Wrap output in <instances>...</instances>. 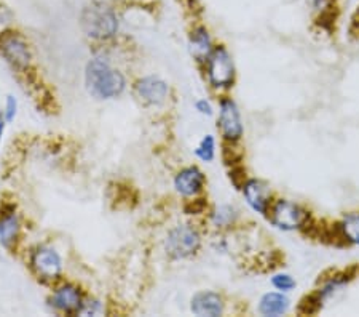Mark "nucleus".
I'll return each mask as SVG.
<instances>
[{
  "label": "nucleus",
  "instance_id": "obj_14",
  "mask_svg": "<svg viewBox=\"0 0 359 317\" xmlns=\"http://www.w3.org/2000/svg\"><path fill=\"white\" fill-rule=\"evenodd\" d=\"M224 311L222 298L217 293L201 292L196 293L192 299V313L196 316H221Z\"/></svg>",
  "mask_w": 359,
  "mask_h": 317
},
{
  "label": "nucleus",
  "instance_id": "obj_13",
  "mask_svg": "<svg viewBox=\"0 0 359 317\" xmlns=\"http://www.w3.org/2000/svg\"><path fill=\"white\" fill-rule=\"evenodd\" d=\"M20 235V220L13 207H5L0 212V244L4 247H13Z\"/></svg>",
  "mask_w": 359,
  "mask_h": 317
},
{
  "label": "nucleus",
  "instance_id": "obj_18",
  "mask_svg": "<svg viewBox=\"0 0 359 317\" xmlns=\"http://www.w3.org/2000/svg\"><path fill=\"white\" fill-rule=\"evenodd\" d=\"M195 154L201 160H205V162H211L214 159V154H216V141H214V138L211 135H206L203 138L198 148L195 149Z\"/></svg>",
  "mask_w": 359,
  "mask_h": 317
},
{
  "label": "nucleus",
  "instance_id": "obj_8",
  "mask_svg": "<svg viewBox=\"0 0 359 317\" xmlns=\"http://www.w3.org/2000/svg\"><path fill=\"white\" fill-rule=\"evenodd\" d=\"M219 129H221L225 140L238 141L243 135V124L238 108L230 98L221 101V111H219Z\"/></svg>",
  "mask_w": 359,
  "mask_h": 317
},
{
  "label": "nucleus",
  "instance_id": "obj_20",
  "mask_svg": "<svg viewBox=\"0 0 359 317\" xmlns=\"http://www.w3.org/2000/svg\"><path fill=\"white\" fill-rule=\"evenodd\" d=\"M271 284L281 292H289L295 287V280L289 274H276L271 278Z\"/></svg>",
  "mask_w": 359,
  "mask_h": 317
},
{
  "label": "nucleus",
  "instance_id": "obj_21",
  "mask_svg": "<svg viewBox=\"0 0 359 317\" xmlns=\"http://www.w3.org/2000/svg\"><path fill=\"white\" fill-rule=\"evenodd\" d=\"M16 111H18V101H16L13 96H7V101H5V111H4L7 122H11V120L16 117Z\"/></svg>",
  "mask_w": 359,
  "mask_h": 317
},
{
  "label": "nucleus",
  "instance_id": "obj_12",
  "mask_svg": "<svg viewBox=\"0 0 359 317\" xmlns=\"http://www.w3.org/2000/svg\"><path fill=\"white\" fill-rule=\"evenodd\" d=\"M243 193H245V198L252 210L262 213V215L267 213L270 205V191L267 184L259 180H249L243 186Z\"/></svg>",
  "mask_w": 359,
  "mask_h": 317
},
{
  "label": "nucleus",
  "instance_id": "obj_17",
  "mask_svg": "<svg viewBox=\"0 0 359 317\" xmlns=\"http://www.w3.org/2000/svg\"><path fill=\"white\" fill-rule=\"evenodd\" d=\"M344 238L351 244H359V213H348L340 224Z\"/></svg>",
  "mask_w": 359,
  "mask_h": 317
},
{
  "label": "nucleus",
  "instance_id": "obj_15",
  "mask_svg": "<svg viewBox=\"0 0 359 317\" xmlns=\"http://www.w3.org/2000/svg\"><path fill=\"white\" fill-rule=\"evenodd\" d=\"M289 308V299L283 293H267L259 303V311L262 316H281Z\"/></svg>",
  "mask_w": 359,
  "mask_h": 317
},
{
  "label": "nucleus",
  "instance_id": "obj_3",
  "mask_svg": "<svg viewBox=\"0 0 359 317\" xmlns=\"http://www.w3.org/2000/svg\"><path fill=\"white\" fill-rule=\"evenodd\" d=\"M0 55L16 69H26L31 63V48L26 39L15 31L0 34Z\"/></svg>",
  "mask_w": 359,
  "mask_h": 317
},
{
  "label": "nucleus",
  "instance_id": "obj_10",
  "mask_svg": "<svg viewBox=\"0 0 359 317\" xmlns=\"http://www.w3.org/2000/svg\"><path fill=\"white\" fill-rule=\"evenodd\" d=\"M51 304H53L57 311H62V313L79 314L80 309L83 306V302L77 287L62 285L60 288H56L53 297H51Z\"/></svg>",
  "mask_w": 359,
  "mask_h": 317
},
{
  "label": "nucleus",
  "instance_id": "obj_19",
  "mask_svg": "<svg viewBox=\"0 0 359 317\" xmlns=\"http://www.w3.org/2000/svg\"><path fill=\"white\" fill-rule=\"evenodd\" d=\"M235 216H236V213H235L233 209H231V207L222 205L212 213V221H214V224H216V226L224 228V226H229V224L233 223Z\"/></svg>",
  "mask_w": 359,
  "mask_h": 317
},
{
  "label": "nucleus",
  "instance_id": "obj_4",
  "mask_svg": "<svg viewBox=\"0 0 359 317\" xmlns=\"http://www.w3.org/2000/svg\"><path fill=\"white\" fill-rule=\"evenodd\" d=\"M200 249V234L194 228L177 226L168 234L166 252L172 258H187L192 257Z\"/></svg>",
  "mask_w": 359,
  "mask_h": 317
},
{
  "label": "nucleus",
  "instance_id": "obj_11",
  "mask_svg": "<svg viewBox=\"0 0 359 317\" xmlns=\"http://www.w3.org/2000/svg\"><path fill=\"white\" fill-rule=\"evenodd\" d=\"M176 191L187 198L198 194L203 186H205V175L196 167H187V169L181 170L175 178Z\"/></svg>",
  "mask_w": 359,
  "mask_h": 317
},
{
  "label": "nucleus",
  "instance_id": "obj_9",
  "mask_svg": "<svg viewBox=\"0 0 359 317\" xmlns=\"http://www.w3.org/2000/svg\"><path fill=\"white\" fill-rule=\"evenodd\" d=\"M136 91L139 98L149 103V105H161L168 98V93H170L166 82L152 76L137 80Z\"/></svg>",
  "mask_w": 359,
  "mask_h": 317
},
{
  "label": "nucleus",
  "instance_id": "obj_2",
  "mask_svg": "<svg viewBox=\"0 0 359 317\" xmlns=\"http://www.w3.org/2000/svg\"><path fill=\"white\" fill-rule=\"evenodd\" d=\"M80 25L86 36L95 40L112 39L118 31L117 13L104 2L86 5L80 15Z\"/></svg>",
  "mask_w": 359,
  "mask_h": 317
},
{
  "label": "nucleus",
  "instance_id": "obj_22",
  "mask_svg": "<svg viewBox=\"0 0 359 317\" xmlns=\"http://www.w3.org/2000/svg\"><path fill=\"white\" fill-rule=\"evenodd\" d=\"M195 108H196V111H198L200 114H205V115H211L212 114V108H211V105L206 100L196 101L195 103Z\"/></svg>",
  "mask_w": 359,
  "mask_h": 317
},
{
  "label": "nucleus",
  "instance_id": "obj_16",
  "mask_svg": "<svg viewBox=\"0 0 359 317\" xmlns=\"http://www.w3.org/2000/svg\"><path fill=\"white\" fill-rule=\"evenodd\" d=\"M190 50L198 60H205L211 53V37L205 27H196L190 36Z\"/></svg>",
  "mask_w": 359,
  "mask_h": 317
},
{
  "label": "nucleus",
  "instance_id": "obj_7",
  "mask_svg": "<svg viewBox=\"0 0 359 317\" xmlns=\"http://www.w3.org/2000/svg\"><path fill=\"white\" fill-rule=\"evenodd\" d=\"M32 269L43 280H55L61 276L62 261L57 252L50 247H40L31 257Z\"/></svg>",
  "mask_w": 359,
  "mask_h": 317
},
{
  "label": "nucleus",
  "instance_id": "obj_24",
  "mask_svg": "<svg viewBox=\"0 0 359 317\" xmlns=\"http://www.w3.org/2000/svg\"><path fill=\"white\" fill-rule=\"evenodd\" d=\"M5 124H7V119H5L4 111L0 112V141H2V136H4V131H5Z\"/></svg>",
  "mask_w": 359,
  "mask_h": 317
},
{
  "label": "nucleus",
  "instance_id": "obj_5",
  "mask_svg": "<svg viewBox=\"0 0 359 317\" xmlns=\"http://www.w3.org/2000/svg\"><path fill=\"white\" fill-rule=\"evenodd\" d=\"M208 77L214 86H230L235 79V66L224 47H216L208 56Z\"/></svg>",
  "mask_w": 359,
  "mask_h": 317
},
{
  "label": "nucleus",
  "instance_id": "obj_1",
  "mask_svg": "<svg viewBox=\"0 0 359 317\" xmlns=\"http://www.w3.org/2000/svg\"><path fill=\"white\" fill-rule=\"evenodd\" d=\"M85 82L90 93L100 100L118 96L126 85L123 74L100 58L88 63L85 71Z\"/></svg>",
  "mask_w": 359,
  "mask_h": 317
},
{
  "label": "nucleus",
  "instance_id": "obj_23",
  "mask_svg": "<svg viewBox=\"0 0 359 317\" xmlns=\"http://www.w3.org/2000/svg\"><path fill=\"white\" fill-rule=\"evenodd\" d=\"M201 200V199H200ZM200 200H194V204H190V207H192V210H187V213H190V215H194V212H201L203 207H205V204Z\"/></svg>",
  "mask_w": 359,
  "mask_h": 317
},
{
  "label": "nucleus",
  "instance_id": "obj_6",
  "mask_svg": "<svg viewBox=\"0 0 359 317\" xmlns=\"http://www.w3.org/2000/svg\"><path fill=\"white\" fill-rule=\"evenodd\" d=\"M306 220L305 210L300 209L299 205L292 204L289 200H278L271 207L270 221L273 226L283 231H292L302 226Z\"/></svg>",
  "mask_w": 359,
  "mask_h": 317
}]
</instances>
